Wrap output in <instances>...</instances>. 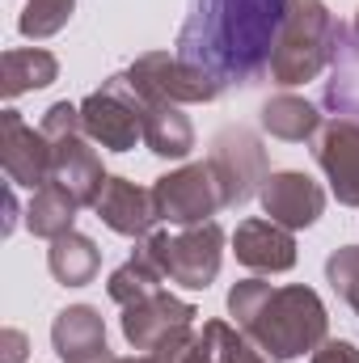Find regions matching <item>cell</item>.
Returning a JSON list of instances; mask_svg holds the SVG:
<instances>
[{
	"label": "cell",
	"instance_id": "3",
	"mask_svg": "<svg viewBox=\"0 0 359 363\" xmlns=\"http://www.w3.org/2000/svg\"><path fill=\"white\" fill-rule=\"evenodd\" d=\"M347 26L334 21V13L321 0H287L275 51H270V81L275 85H304L313 81L326 64H334L343 47Z\"/></svg>",
	"mask_w": 359,
	"mask_h": 363
},
{
	"label": "cell",
	"instance_id": "11",
	"mask_svg": "<svg viewBox=\"0 0 359 363\" xmlns=\"http://www.w3.org/2000/svg\"><path fill=\"white\" fill-rule=\"evenodd\" d=\"M194 317H199L194 304H186V300L170 296V291H157V296L123 308V338L136 351H157L161 342H170L182 330H190Z\"/></svg>",
	"mask_w": 359,
	"mask_h": 363
},
{
	"label": "cell",
	"instance_id": "30",
	"mask_svg": "<svg viewBox=\"0 0 359 363\" xmlns=\"http://www.w3.org/2000/svg\"><path fill=\"white\" fill-rule=\"evenodd\" d=\"M118 363H161L157 355H131V359H118Z\"/></svg>",
	"mask_w": 359,
	"mask_h": 363
},
{
	"label": "cell",
	"instance_id": "4",
	"mask_svg": "<svg viewBox=\"0 0 359 363\" xmlns=\"http://www.w3.org/2000/svg\"><path fill=\"white\" fill-rule=\"evenodd\" d=\"M140 250L161 267V274L178 287L190 291H203L216 283L220 274V258H224V228L216 220L207 224H194V228H182V233H148L140 241Z\"/></svg>",
	"mask_w": 359,
	"mask_h": 363
},
{
	"label": "cell",
	"instance_id": "13",
	"mask_svg": "<svg viewBox=\"0 0 359 363\" xmlns=\"http://www.w3.org/2000/svg\"><path fill=\"white\" fill-rule=\"evenodd\" d=\"M93 211H97V220L110 233L136 237V241H144L153 233V224L161 220L157 203H153V190H144V186H136V182H127V178H106Z\"/></svg>",
	"mask_w": 359,
	"mask_h": 363
},
{
	"label": "cell",
	"instance_id": "28",
	"mask_svg": "<svg viewBox=\"0 0 359 363\" xmlns=\"http://www.w3.org/2000/svg\"><path fill=\"white\" fill-rule=\"evenodd\" d=\"M309 363H359V351L351 342H343V338H330V342H321V347L313 351Z\"/></svg>",
	"mask_w": 359,
	"mask_h": 363
},
{
	"label": "cell",
	"instance_id": "2",
	"mask_svg": "<svg viewBox=\"0 0 359 363\" xmlns=\"http://www.w3.org/2000/svg\"><path fill=\"white\" fill-rule=\"evenodd\" d=\"M228 317L275 363L313 355L330 330L326 304L313 287H270L263 279H245L228 291Z\"/></svg>",
	"mask_w": 359,
	"mask_h": 363
},
{
	"label": "cell",
	"instance_id": "29",
	"mask_svg": "<svg viewBox=\"0 0 359 363\" xmlns=\"http://www.w3.org/2000/svg\"><path fill=\"white\" fill-rule=\"evenodd\" d=\"M0 342H4V359L0 363H21L26 359V334H21V330H4Z\"/></svg>",
	"mask_w": 359,
	"mask_h": 363
},
{
	"label": "cell",
	"instance_id": "12",
	"mask_svg": "<svg viewBox=\"0 0 359 363\" xmlns=\"http://www.w3.org/2000/svg\"><path fill=\"white\" fill-rule=\"evenodd\" d=\"M263 211L267 220L283 224V228H309L321 220L326 211V190L309 174H296V169H283V174H270L263 186Z\"/></svg>",
	"mask_w": 359,
	"mask_h": 363
},
{
	"label": "cell",
	"instance_id": "9",
	"mask_svg": "<svg viewBox=\"0 0 359 363\" xmlns=\"http://www.w3.org/2000/svg\"><path fill=\"white\" fill-rule=\"evenodd\" d=\"M0 165L13 186H47L51 182V165H55V144L34 131L17 110H4L0 114Z\"/></svg>",
	"mask_w": 359,
	"mask_h": 363
},
{
	"label": "cell",
	"instance_id": "25",
	"mask_svg": "<svg viewBox=\"0 0 359 363\" xmlns=\"http://www.w3.org/2000/svg\"><path fill=\"white\" fill-rule=\"evenodd\" d=\"M72 13H77V0H26L17 30L26 38H51L72 21Z\"/></svg>",
	"mask_w": 359,
	"mask_h": 363
},
{
	"label": "cell",
	"instance_id": "14",
	"mask_svg": "<svg viewBox=\"0 0 359 363\" xmlns=\"http://www.w3.org/2000/svg\"><path fill=\"white\" fill-rule=\"evenodd\" d=\"M233 254L258 274H283L296 267V237L275 220H241L233 233Z\"/></svg>",
	"mask_w": 359,
	"mask_h": 363
},
{
	"label": "cell",
	"instance_id": "16",
	"mask_svg": "<svg viewBox=\"0 0 359 363\" xmlns=\"http://www.w3.org/2000/svg\"><path fill=\"white\" fill-rule=\"evenodd\" d=\"M55 144V165H51V182H60L81 207H93L101 186H106V169H101V157L89 148L85 131L77 135H64V140H51Z\"/></svg>",
	"mask_w": 359,
	"mask_h": 363
},
{
	"label": "cell",
	"instance_id": "20",
	"mask_svg": "<svg viewBox=\"0 0 359 363\" xmlns=\"http://www.w3.org/2000/svg\"><path fill=\"white\" fill-rule=\"evenodd\" d=\"M55 72H60V64H55L51 51H43V47H17V51H4V60H0V81H4L0 89H4V97L47 89L55 81Z\"/></svg>",
	"mask_w": 359,
	"mask_h": 363
},
{
	"label": "cell",
	"instance_id": "23",
	"mask_svg": "<svg viewBox=\"0 0 359 363\" xmlns=\"http://www.w3.org/2000/svg\"><path fill=\"white\" fill-rule=\"evenodd\" d=\"M263 127H267L275 140H287V144H304L321 131V114L304 101V97H292V93H279L263 106Z\"/></svg>",
	"mask_w": 359,
	"mask_h": 363
},
{
	"label": "cell",
	"instance_id": "5",
	"mask_svg": "<svg viewBox=\"0 0 359 363\" xmlns=\"http://www.w3.org/2000/svg\"><path fill=\"white\" fill-rule=\"evenodd\" d=\"M81 118H85V135L93 144H101L110 152H131L136 140H144L148 101L131 89L127 72H118L81 101Z\"/></svg>",
	"mask_w": 359,
	"mask_h": 363
},
{
	"label": "cell",
	"instance_id": "8",
	"mask_svg": "<svg viewBox=\"0 0 359 363\" xmlns=\"http://www.w3.org/2000/svg\"><path fill=\"white\" fill-rule=\"evenodd\" d=\"M153 203H157V216L174 228H194V224H207V216H216L224 203H220V186L211 178V169L199 161V165H182L174 174L153 182Z\"/></svg>",
	"mask_w": 359,
	"mask_h": 363
},
{
	"label": "cell",
	"instance_id": "19",
	"mask_svg": "<svg viewBox=\"0 0 359 363\" xmlns=\"http://www.w3.org/2000/svg\"><path fill=\"white\" fill-rule=\"evenodd\" d=\"M77 211H81V203L60 186V182H47V186H38L34 190V199H30V211H26V228L34 233V237H47V241H55V237H64V233H72V224H77Z\"/></svg>",
	"mask_w": 359,
	"mask_h": 363
},
{
	"label": "cell",
	"instance_id": "24",
	"mask_svg": "<svg viewBox=\"0 0 359 363\" xmlns=\"http://www.w3.org/2000/svg\"><path fill=\"white\" fill-rule=\"evenodd\" d=\"M161 267L144 254V250H136L118 271L110 274V283H106V291H110V300L114 304H140V300H148V296H157L161 291Z\"/></svg>",
	"mask_w": 359,
	"mask_h": 363
},
{
	"label": "cell",
	"instance_id": "7",
	"mask_svg": "<svg viewBox=\"0 0 359 363\" xmlns=\"http://www.w3.org/2000/svg\"><path fill=\"white\" fill-rule=\"evenodd\" d=\"M127 81H131V89L140 93L148 106H157V101H174V106H182V101H216L224 93L220 81H211L207 72L182 64L178 55H170V51L140 55L127 68Z\"/></svg>",
	"mask_w": 359,
	"mask_h": 363
},
{
	"label": "cell",
	"instance_id": "31",
	"mask_svg": "<svg viewBox=\"0 0 359 363\" xmlns=\"http://www.w3.org/2000/svg\"><path fill=\"white\" fill-rule=\"evenodd\" d=\"M351 34H359V9H355V21H351Z\"/></svg>",
	"mask_w": 359,
	"mask_h": 363
},
{
	"label": "cell",
	"instance_id": "10",
	"mask_svg": "<svg viewBox=\"0 0 359 363\" xmlns=\"http://www.w3.org/2000/svg\"><path fill=\"white\" fill-rule=\"evenodd\" d=\"M313 161L321 165L334 199L347 207H359V123L330 118L313 135Z\"/></svg>",
	"mask_w": 359,
	"mask_h": 363
},
{
	"label": "cell",
	"instance_id": "1",
	"mask_svg": "<svg viewBox=\"0 0 359 363\" xmlns=\"http://www.w3.org/2000/svg\"><path fill=\"white\" fill-rule=\"evenodd\" d=\"M283 13L287 0H190L174 55L220 85H254L270 68Z\"/></svg>",
	"mask_w": 359,
	"mask_h": 363
},
{
	"label": "cell",
	"instance_id": "18",
	"mask_svg": "<svg viewBox=\"0 0 359 363\" xmlns=\"http://www.w3.org/2000/svg\"><path fill=\"white\" fill-rule=\"evenodd\" d=\"M144 144H148L157 157H170V161L190 157V148H194V127H190V118L182 114V106H174V101H157V106H148V118H144Z\"/></svg>",
	"mask_w": 359,
	"mask_h": 363
},
{
	"label": "cell",
	"instance_id": "21",
	"mask_svg": "<svg viewBox=\"0 0 359 363\" xmlns=\"http://www.w3.org/2000/svg\"><path fill=\"white\" fill-rule=\"evenodd\" d=\"M47 267L51 274L64 283V287H85L97 279V267H101V250L93 245L89 237H81L77 228L55 237L51 241V254H47Z\"/></svg>",
	"mask_w": 359,
	"mask_h": 363
},
{
	"label": "cell",
	"instance_id": "15",
	"mask_svg": "<svg viewBox=\"0 0 359 363\" xmlns=\"http://www.w3.org/2000/svg\"><path fill=\"white\" fill-rule=\"evenodd\" d=\"M51 342H55L60 363H118L106 347V321L89 304L64 308L51 325Z\"/></svg>",
	"mask_w": 359,
	"mask_h": 363
},
{
	"label": "cell",
	"instance_id": "27",
	"mask_svg": "<svg viewBox=\"0 0 359 363\" xmlns=\"http://www.w3.org/2000/svg\"><path fill=\"white\" fill-rule=\"evenodd\" d=\"M47 140H64V135H77L85 131V118H81V106H68V101H55L47 114H43V127H38Z\"/></svg>",
	"mask_w": 359,
	"mask_h": 363
},
{
	"label": "cell",
	"instance_id": "6",
	"mask_svg": "<svg viewBox=\"0 0 359 363\" xmlns=\"http://www.w3.org/2000/svg\"><path fill=\"white\" fill-rule=\"evenodd\" d=\"M207 169L220 186V203L224 207H241L250 203L254 194H263L270 169H267V148L241 131V127H228L211 140V152H207Z\"/></svg>",
	"mask_w": 359,
	"mask_h": 363
},
{
	"label": "cell",
	"instance_id": "26",
	"mask_svg": "<svg viewBox=\"0 0 359 363\" xmlns=\"http://www.w3.org/2000/svg\"><path fill=\"white\" fill-rule=\"evenodd\" d=\"M326 279L330 287L359 313V245H343L326 258Z\"/></svg>",
	"mask_w": 359,
	"mask_h": 363
},
{
	"label": "cell",
	"instance_id": "17",
	"mask_svg": "<svg viewBox=\"0 0 359 363\" xmlns=\"http://www.w3.org/2000/svg\"><path fill=\"white\" fill-rule=\"evenodd\" d=\"M178 363H275V359L267 351H258L241 330H233L224 321H207L203 334L190 338V347Z\"/></svg>",
	"mask_w": 359,
	"mask_h": 363
},
{
	"label": "cell",
	"instance_id": "22",
	"mask_svg": "<svg viewBox=\"0 0 359 363\" xmlns=\"http://www.w3.org/2000/svg\"><path fill=\"white\" fill-rule=\"evenodd\" d=\"M326 106L334 110V118H351L359 123V34H343V47L334 55L330 81H326Z\"/></svg>",
	"mask_w": 359,
	"mask_h": 363
}]
</instances>
